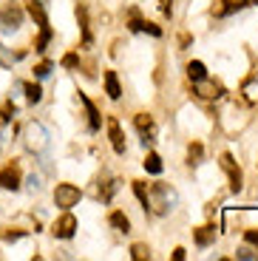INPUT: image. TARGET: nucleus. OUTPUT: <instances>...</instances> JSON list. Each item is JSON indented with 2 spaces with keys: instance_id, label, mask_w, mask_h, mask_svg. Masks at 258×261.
Segmentation results:
<instances>
[{
  "instance_id": "obj_1",
  "label": "nucleus",
  "mask_w": 258,
  "mask_h": 261,
  "mask_svg": "<svg viewBox=\"0 0 258 261\" xmlns=\"http://www.w3.org/2000/svg\"><path fill=\"white\" fill-rule=\"evenodd\" d=\"M23 142H26L29 150H34V153H43L45 145H48V134H45V128L40 122H29L26 125V134H23Z\"/></svg>"
},
{
  "instance_id": "obj_2",
  "label": "nucleus",
  "mask_w": 258,
  "mask_h": 261,
  "mask_svg": "<svg viewBox=\"0 0 258 261\" xmlns=\"http://www.w3.org/2000/svg\"><path fill=\"white\" fill-rule=\"evenodd\" d=\"M0 23H3L6 32H14V29L23 26V9H20V3H6V6L0 9Z\"/></svg>"
},
{
  "instance_id": "obj_3",
  "label": "nucleus",
  "mask_w": 258,
  "mask_h": 261,
  "mask_svg": "<svg viewBox=\"0 0 258 261\" xmlns=\"http://www.w3.org/2000/svg\"><path fill=\"white\" fill-rule=\"evenodd\" d=\"M221 170H224L227 179H230V190L233 193H239L241 185H244V176H241V168L236 165V159H233L230 153H221Z\"/></svg>"
},
{
  "instance_id": "obj_4",
  "label": "nucleus",
  "mask_w": 258,
  "mask_h": 261,
  "mask_svg": "<svg viewBox=\"0 0 258 261\" xmlns=\"http://www.w3.org/2000/svg\"><path fill=\"white\" fill-rule=\"evenodd\" d=\"M80 188L77 185H57V190H54V202H57V207H74V204L80 202Z\"/></svg>"
},
{
  "instance_id": "obj_5",
  "label": "nucleus",
  "mask_w": 258,
  "mask_h": 261,
  "mask_svg": "<svg viewBox=\"0 0 258 261\" xmlns=\"http://www.w3.org/2000/svg\"><path fill=\"white\" fill-rule=\"evenodd\" d=\"M51 233L57 236V239H71V236L77 233V219H74L71 213H63L57 222L51 224Z\"/></svg>"
},
{
  "instance_id": "obj_6",
  "label": "nucleus",
  "mask_w": 258,
  "mask_h": 261,
  "mask_svg": "<svg viewBox=\"0 0 258 261\" xmlns=\"http://www.w3.org/2000/svg\"><path fill=\"white\" fill-rule=\"evenodd\" d=\"M134 125H136V130L145 137V145H148L150 139L156 137V122H153V117H150V114H136V117H134Z\"/></svg>"
},
{
  "instance_id": "obj_7",
  "label": "nucleus",
  "mask_w": 258,
  "mask_h": 261,
  "mask_svg": "<svg viewBox=\"0 0 258 261\" xmlns=\"http://www.w3.org/2000/svg\"><path fill=\"white\" fill-rule=\"evenodd\" d=\"M196 94H199L201 99H219L221 94H224V88H221L219 83H213V80H199L196 83Z\"/></svg>"
},
{
  "instance_id": "obj_8",
  "label": "nucleus",
  "mask_w": 258,
  "mask_h": 261,
  "mask_svg": "<svg viewBox=\"0 0 258 261\" xmlns=\"http://www.w3.org/2000/svg\"><path fill=\"white\" fill-rule=\"evenodd\" d=\"M0 188H6V190H17L20 188V168L17 165L0 168Z\"/></svg>"
},
{
  "instance_id": "obj_9",
  "label": "nucleus",
  "mask_w": 258,
  "mask_h": 261,
  "mask_svg": "<svg viewBox=\"0 0 258 261\" xmlns=\"http://www.w3.org/2000/svg\"><path fill=\"white\" fill-rule=\"evenodd\" d=\"M247 6V0H219L213 6V14L216 17H227V14H236Z\"/></svg>"
},
{
  "instance_id": "obj_10",
  "label": "nucleus",
  "mask_w": 258,
  "mask_h": 261,
  "mask_svg": "<svg viewBox=\"0 0 258 261\" xmlns=\"http://www.w3.org/2000/svg\"><path fill=\"white\" fill-rule=\"evenodd\" d=\"M108 137H111V145H114L116 153H125V134H122V128H119V122H116L114 117L108 119Z\"/></svg>"
},
{
  "instance_id": "obj_11",
  "label": "nucleus",
  "mask_w": 258,
  "mask_h": 261,
  "mask_svg": "<svg viewBox=\"0 0 258 261\" xmlns=\"http://www.w3.org/2000/svg\"><path fill=\"white\" fill-rule=\"evenodd\" d=\"M131 29H134V32H148V34H153V37L162 34V29L153 26V23H148V20H142L136 9H131Z\"/></svg>"
},
{
  "instance_id": "obj_12",
  "label": "nucleus",
  "mask_w": 258,
  "mask_h": 261,
  "mask_svg": "<svg viewBox=\"0 0 258 261\" xmlns=\"http://www.w3.org/2000/svg\"><path fill=\"white\" fill-rule=\"evenodd\" d=\"M26 12L34 17V23H37L40 29L48 26V17H45V9H43V3H40V0H26Z\"/></svg>"
},
{
  "instance_id": "obj_13",
  "label": "nucleus",
  "mask_w": 258,
  "mask_h": 261,
  "mask_svg": "<svg viewBox=\"0 0 258 261\" xmlns=\"http://www.w3.org/2000/svg\"><path fill=\"white\" fill-rule=\"evenodd\" d=\"M193 236H196V244H199V247H210V244L216 242V227L213 224H207V227L193 230Z\"/></svg>"
},
{
  "instance_id": "obj_14",
  "label": "nucleus",
  "mask_w": 258,
  "mask_h": 261,
  "mask_svg": "<svg viewBox=\"0 0 258 261\" xmlns=\"http://www.w3.org/2000/svg\"><path fill=\"white\" fill-rule=\"evenodd\" d=\"M105 91H108L111 99L122 97V88H119V77H116V71H105Z\"/></svg>"
},
{
  "instance_id": "obj_15",
  "label": "nucleus",
  "mask_w": 258,
  "mask_h": 261,
  "mask_svg": "<svg viewBox=\"0 0 258 261\" xmlns=\"http://www.w3.org/2000/svg\"><path fill=\"white\" fill-rule=\"evenodd\" d=\"M108 222L114 224L119 233H131V222H128V216H125L122 210H114V213L108 216Z\"/></svg>"
},
{
  "instance_id": "obj_16",
  "label": "nucleus",
  "mask_w": 258,
  "mask_h": 261,
  "mask_svg": "<svg viewBox=\"0 0 258 261\" xmlns=\"http://www.w3.org/2000/svg\"><path fill=\"white\" fill-rule=\"evenodd\" d=\"M80 102L85 105V111H88V117H91V130H97V128H99V111L94 108V102H91L85 94H80Z\"/></svg>"
},
{
  "instance_id": "obj_17",
  "label": "nucleus",
  "mask_w": 258,
  "mask_h": 261,
  "mask_svg": "<svg viewBox=\"0 0 258 261\" xmlns=\"http://www.w3.org/2000/svg\"><path fill=\"white\" fill-rule=\"evenodd\" d=\"M77 20H80V29H83L85 46H91V29H88V12H85V6H77Z\"/></svg>"
},
{
  "instance_id": "obj_18",
  "label": "nucleus",
  "mask_w": 258,
  "mask_h": 261,
  "mask_svg": "<svg viewBox=\"0 0 258 261\" xmlns=\"http://www.w3.org/2000/svg\"><path fill=\"white\" fill-rule=\"evenodd\" d=\"M187 77L193 80V83H199V80H204V77H207V68H204V63H199V60H193V63L187 65Z\"/></svg>"
},
{
  "instance_id": "obj_19",
  "label": "nucleus",
  "mask_w": 258,
  "mask_h": 261,
  "mask_svg": "<svg viewBox=\"0 0 258 261\" xmlns=\"http://www.w3.org/2000/svg\"><path fill=\"white\" fill-rule=\"evenodd\" d=\"M131 258H134V261H148V258H150V250H148V244L136 242L134 247H131Z\"/></svg>"
},
{
  "instance_id": "obj_20",
  "label": "nucleus",
  "mask_w": 258,
  "mask_h": 261,
  "mask_svg": "<svg viewBox=\"0 0 258 261\" xmlns=\"http://www.w3.org/2000/svg\"><path fill=\"white\" fill-rule=\"evenodd\" d=\"M145 170H148V173H162L159 153H148V156H145Z\"/></svg>"
},
{
  "instance_id": "obj_21",
  "label": "nucleus",
  "mask_w": 258,
  "mask_h": 261,
  "mask_svg": "<svg viewBox=\"0 0 258 261\" xmlns=\"http://www.w3.org/2000/svg\"><path fill=\"white\" fill-rule=\"evenodd\" d=\"M48 40H51V26H43V29H40V40L34 43V51H45Z\"/></svg>"
},
{
  "instance_id": "obj_22",
  "label": "nucleus",
  "mask_w": 258,
  "mask_h": 261,
  "mask_svg": "<svg viewBox=\"0 0 258 261\" xmlns=\"http://www.w3.org/2000/svg\"><path fill=\"white\" fill-rule=\"evenodd\" d=\"M23 88H26V99H29V102H40V97H43V91H40V85L26 83Z\"/></svg>"
},
{
  "instance_id": "obj_23",
  "label": "nucleus",
  "mask_w": 258,
  "mask_h": 261,
  "mask_svg": "<svg viewBox=\"0 0 258 261\" xmlns=\"http://www.w3.org/2000/svg\"><path fill=\"white\" fill-rule=\"evenodd\" d=\"M201 153H204V148H201L199 142H193L190 148H187V162H190V165H196V162L201 159Z\"/></svg>"
},
{
  "instance_id": "obj_24",
  "label": "nucleus",
  "mask_w": 258,
  "mask_h": 261,
  "mask_svg": "<svg viewBox=\"0 0 258 261\" xmlns=\"http://www.w3.org/2000/svg\"><path fill=\"white\" fill-rule=\"evenodd\" d=\"M134 193L139 196V202H142V207L148 210V188H145V182H134Z\"/></svg>"
},
{
  "instance_id": "obj_25",
  "label": "nucleus",
  "mask_w": 258,
  "mask_h": 261,
  "mask_svg": "<svg viewBox=\"0 0 258 261\" xmlns=\"http://www.w3.org/2000/svg\"><path fill=\"white\" fill-rule=\"evenodd\" d=\"M51 74V63L48 60H43L40 65H34V77H48Z\"/></svg>"
},
{
  "instance_id": "obj_26",
  "label": "nucleus",
  "mask_w": 258,
  "mask_h": 261,
  "mask_svg": "<svg viewBox=\"0 0 258 261\" xmlns=\"http://www.w3.org/2000/svg\"><path fill=\"white\" fill-rule=\"evenodd\" d=\"M12 63H14V57L9 54V48L0 46V65H3V68H12Z\"/></svg>"
},
{
  "instance_id": "obj_27",
  "label": "nucleus",
  "mask_w": 258,
  "mask_h": 261,
  "mask_svg": "<svg viewBox=\"0 0 258 261\" xmlns=\"http://www.w3.org/2000/svg\"><path fill=\"white\" fill-rule=\"evenodd\" d=\"M12 117H14V105L12 102H3V105H0V119H6V122H9Z\"/></svg>"
},
{
  "instance_id": "obj_28",
  "label": "nucleus",
  "mask_w": 258,
  "mask_h": 261,
  "mask_svg": "<svg viewBox=\"0 0 258 261\" xmlns=\"http://www.w3.org/2000/svg\"><path fill=\"white\" fill-rule=\"evenodd\" d=\"M63 65H65V68H77V65H80V57H77V54H65V57H63Z\"/></svg>"
},
{
  "instance_id": "obj_29",
  "label": "nucleus",
  "mask_w": 258,
  "mask_h": 261,
  "mask_svg": "<svg viewBox=\"0 0 258 261\" xmlns=\"http://www.w3.org/2000/svg\"><path fill=\"white\" fill-rule=\"evenodd\" d=\"M20 236H23V230H3V239L6 242H17Z\"/></svg>"
},
{
  "instance_id": "obj_30",
  "label": "nucleus",
  "mask_w": 258,
  "mask_h": 261,
  "mask_svg": "<svg viewBox=\"0 0 258 261\" xmlns=\"http://www.w3.org/2000/svg\"><path fill=\"white\" fill-rule=\"evenodd\" d=\"M244 239H247V244H258V230H247Z\"/></svg>"
},
{
  "instance_id": "obj_31",
  "label": "nucleus",
  "mask_w": 258,
  "mask_h": 261,
  "mask_svg": "<svg viewBox=\"0 0 258 261\" xmlns=\"http://www.w3.org/2000/svg\"><path fill=\"white\" fill-rule=\"evenodd\" d=\"M159 9L165 14H170V12H173V0H159Z\"/></svg>"
},
{
  "instance_id": "obj_32",
  "label": "nucleus",
  "mask_w": 258,
  "mask_h": 261,
  "mask_svg": "<svg viewBox=\"0 0 258 261\" xmlns=\"http://www.w3.org/2000/svg\"><path fill=\"white\" fill-rule=\"evenodd\" d=\"M179 46H182V48L190 46V34H182V37H179Z\"/></svg>"
},
{
  "instance_id": "obj_33",
  "label": "nucleus",
  "mask_w": 258,
  "mask_h": 261,
  "mask_svg": "<svg viewBox=\"0 0 258 261\" xmlns=\"http://www.w3.org/2000/svg\"><path fill=\"white\" fill-rule=\"evenodd\" d=\"M173 258H176V261L185 258V247H176V250H173Z\"/></svg>"
},
{
  "instance_id": "obj_34",
  "label": "nucleus",
  "mask_w": 258,
  "mask_h": 261,
  "mask_svg": "<svg viewBox=\"0 0 258 261\" xmlns=\"http://www.w3.org/2000/svg\"><path fill=\"white\" fill-rule=\"evenodd\" d=\"M252 3H255V6H258V0H252Z\"/></svg>"
}]
</instances>
